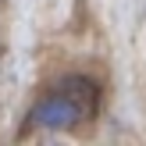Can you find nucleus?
<instances>
[{
	"mask_svg": "<svg viewBox=\"0 0 146 146\" xmlns=\"http://www.w3.org/2000/svg\"><path fill=\"white\" fill-rule=\"evenodd\" d=\"M96 111V86L89 78H64L32 107V121L39 128H75Z\"/></svg>",
	"mask_w": 146,
	"mask_h": 146,
	"instance_id": "f257e3e1",
	"label": "nucleus"
}]
</instances>
